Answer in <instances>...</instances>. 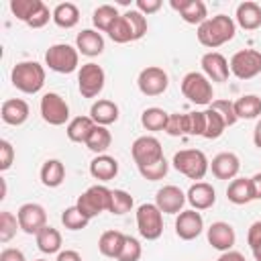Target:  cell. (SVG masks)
Masks as SVG:
<instances>
[{
	"mask_svg": "<svg viewBox=\"0 0 261 261\" xmlns=\"http://www.w3.org/2000/svg\"><path fill=\"white\" fill-rule=\"evenodd\" d=\"M234 33H237V22L226 14H216L212 18H206L198 27L196 37H198L200 45H204L208 49H216V47L232 41Z\"/></svg>",
	"mask_w": 261,
	"mask_h": 261,
	"instance_id": "cell-1",
	"label": "cell"
},
{
	"mask_svg": "<svg viewBox=\"0 0 261 261\" xmlns=\"http://www.w3.org/2000/svg\"><path fill=\"white\" fill-rule=\"evenodd\" d=\"M12 86L24 94H37L45 86V67L37 61H20L10 73Z\"/></svg>",
	"mask_w": 261,
	"mask_h": 261,
	"instance_id": "cell-2",
	"label": "cell"
},
{
	"mask_svg": "<svg viewBox=\"0 0 261 261\" xmlns=\"http://www.w3.org/2000/svg\"><path fill=\"white\" fill-rule=\"evenodd\" d=\"M173 167L190 179H202L210 169L206 155L200 149H181L173 155Z\"/></svg>",
	"mask_w": 261,
	"mask_h": 261,
	"instance_id": "cell-3",
	"label": "cell"
},
{
	"mask_svg": "<svg viewBox=\"0 0 261 261\" xmlns=\"http://www.w3.org/2000/svg\"><path fill=\"white\" fill-rule=\"evenodd\" d=\"M45 63L57 73H71L80 65V51L67 43H55L45 51Z\"/></svg>",
	"mask_w": 261,
	"mask_h": 261,
	"instance_id": "cell-4",
	"label": "cell"
},
{
	"mask_svg": "<svg viewBox=\"0 0 261 261\" xmlns=\"http://www.w3.org/2000/svg\"><path fill=\"white\" fill-rule=\"evenodd\" d=\"M181 94L194 104H212V84L200 71H190L181 80Z\"/></svg>",
	"mask_w": 261,
	"mask_h": 261,
	"instance_id": "cell-5",
	"label": "cell"
},
{
	"mask_svg": "<svg viewBox=\"0 0 261 261\" xmlns=\"http://www.w3.org/2000/svg\"><path fill=\"white\" fill-rule=\"evenodd\" d=\"M163 212L157 208V204H141L137 208V228L143 239L157 241L163 232Z\"/></svg>",
	"mask_w": 261,
	"mask_h": 261,
	"instance_id": "cell-6",
	"label": "cell"
},
{
	"mask_svg": "<svg viewBox=\"0 0 261 261\" xmlns=\"http://www.w3.org/2000/svg\"><path fill=\"white\" fill-rule=\"evenodd\" d=\"M110 194H112V190H108L106 186H92V188H88L80 198H77V202H75V206L88 216V218H94V216H98L100 212H104V210H108L110 208Z\"/></svg>",
	"mask_w": 261,
	"mask_h": 261,
	"instance_id": "cell-7",
	"label": "cell"
},
{
	"mask_svg": "<svg viewBox=\"0 0 261 261\" xmlns=\"http://www.w3.org/2000/svg\"><path fill=\"white\" fill-rule=\"evenodd\" d=\"M230 73L239 80H251L261 73V53L255 49H243L237 51L228 61Z\"/></svg>",
	"mask_w": 261,
	"mask_h": 261,
	"instance_id": "cell-8",
	"label": "cell"
},
{
	"mask_svg": "<svg viewBox=\"0 0 261 261\" xmlns=\"http://www.w3.org/2000/svg\"><path fill=\"white\" fill-rule=\"evenodd\" d=\"M106 73L98 63H86L77 71V88L84 98H96L104 90Z\"/></svg>",
	"mask_w": 261,
	"mask_h": 261,
	"instance_id": "cell-9",
	"label": "cell"
},
{
	"mask_svg": "<svg viewBox=\"0 0 261 261\" xmlns=\"http://www.w3.org/2000/svg\"><path fill=\"white\" fill-rule=\"evenodd\" d=\"M130 155L137 163V167H145L151 163H157L163 159V147L155 137L143 135L139 139H135V143L130 145Z\"/></svg>",
	"mask_w": 261,
	"mask_h": 261,
	"instance_id": "cell-10",
	"label": "cell"
},
{
	"mask_svg": "<svg viewBox=\"0 0 261 261\" xmlns=\"http://www.w3.org/2000/svg\"><path fill=\"white\" fill-rule=\"evenodd\" d=\"M41 116L47 124L51 126H61L69 120V106L67 102L55 94V92H47L41 98Z\"/></svg>",
	"mask_w": 261,
	"mask_h": 261,
	"instance_id": "cell-11",
	"label": "cell"
},
{
	"mask_svg": "<svg viewBox=\"0 0 261 261\" xmlns=\"http://www.w3.org/2000/svg\"><path fill=\"white\" fill-rule=\"evenodd\" d=\"M137 86L145 96H161L169 86V77L161 67L149 65V67L141 69V73L137 77Z\"/></svg>",
	"mask_w": 261,
	"mask_h": 261,
	"instance_id": "cell-12",
	"label": "cell"
},
{
	"mask_svg": "<svg viewBox=\"0 0 261 261\" xmlns=\"http://www.w3.org/2000/svg\"><path fill=\"white\" fill-rule=\"evenodd\" d=\"M16 218H18L20 230L27 234H37L41 228L47 226V212L41 204H35V202L22 204L16 212Z\"/></svg>",
	"mask_w": 261,
	"mask_h": 261,
	"instance_id": "cell-13",
	"label": "cell"
},
{
	"mask_svg": "<svg viewBox=\"0 0 261 261\" xmlns=\"http://www.w3.org/2000/svg\"><path fill=\"white\" fill-rule=\"evenodd\" d=\"M204 230V218L198 210H181L175 218V234L181 241H194Z\"/></svg>",
	"mask_w": 261,
	"mask_h": 261,
	"instance_id": "cell-14",
	"label": "cell"
},
{
	"mask_svg": "<svg viewBox=\"0 0 261 261\" xmlns=\"http://www.w3.org/2000/svg\"><path fill=\"white\" fill-rule=\"evenodd\" d=\"M200 65H202V71L208 80H212V82H226L228 80L230 67H228V61L222 53H218V51L204 53Z\"/></svg>",
	"mask_w": 261,
	"mask_h": 261,
	"instance_id": "cell-15",
	"label": "cell"
},
{
	"mask_svg": "<svg viewBox=\"0 0 261 261\" xmlns=\"http://www.w3.org/2000/svg\"><path fill=\"white\" fill-rule=\"evenodd\" d=\"M186 200V194L177 186H163L155 196V204L163 214H179Z\"/></svg>",
	"mask_w": 261,
	"mask_h": 261,
	"instance_id": "cell-16",
	"label": "cell"
},
{
	"mask_svg": "<svg viewBox=\"0 0 261 261\" xmlns=\"http://www.w3.org/2000/svg\"><path fill=\"white\" fill-rule=\"evenodd\" d=\"M173 10L179 12V16L188 22V24H202L208 18V10L206 4L202 0H171L169 2Z\"/></svg>",
	"mask_w": 261,
	"mask_h": 261,
	"instance_id": "cell-17",
	"label": "cell"
},
{
	"mask_svg": "<svg viewBox=\"0 0 261 261\" xmlns=\"http://www.w3.org/2000/svg\"><path fill=\"white\" fill-rule=\"evenodd\" d=\"M234 241H237V234H234V228L228 224V222H212L210 228H208V243L212 245V249L216 251H230L234 247Z\"/></svg>",
	"mask_w": 261,
	"mask_h": 261,
	"instance_id": "cell-18",
	"label": "cell"
},
{
	"mask_svg": "<svg viewBox=\"0 0 261 261\" xmlns=\"http://www.w3.org/2000/svg\"><path fill=\"white\" fill-rule=\"evenodd\" d=\"M210 169H212V175L216 179H234L239 169H241V161H239V157L234 153L224 151V153H218L212 159Z\"/></svg>",
	"mask_w": 261,
	"mask_h": 261,
	"instance_id": "cell-19",
	"label": "cell"
},
{
	"mask_svg": "<svg viewBox=\"0 0 261 261\" xmlns=\"http://www.w3.org/2000/svg\"><path fill=\"white\" fill-rule=\"evenodd\" d=\"M186 198H188V202L192 204L194 210H208V208H212L214 202H216V192H214V188H212L210 184H206V181H196V184L190 186Z\"/></svg>",
	"mask_w": 261,
	"mask_h": 261,
	"instance_id": "cell-20",
	"label": "cell"
},
{
	"mask_svg": "<svg viewBox=\"0 0 261 261\" xmlns=\"http://www.w3.org/2000/svg\"><path fill=\"white\" fill-rule=\"evenodd\" d=\"M29 104L20 98H10V100H4L2 102V108H0V116L6 124H12V126H20L22 122H27L29 118Z\"/></svg>",
	"mask_w": 261,
	"mask_h": 261,
	"instance_id": "cell-21",
	"label": "cell"
},
{
	"mask_svg": "<svg viewBox=\"0 0 261 261\" xmlns=\"http://www.w3.org/2000/svg\"><path fill=\"white\" fill-rule=\"evenodd\" d=\"M75 49L86 57H96L104 51V39L94 29H84L75 37Z\"/></svg>",
	"mask_w": 261,
	"mask_h": 261,
	"instance_id": "cell-22",
	"label": "cell"
},
{
	"mask_svg": "<svg viewBox=\"0 0 261 261\" xmlns=\"http://www.w3.org/2000/svg\"><path fill=\"white\" fill-rule=\"evenodd\" d=\"M90 175L98 181H110L118 175V161L102 153L90 161Z\"/></svg>",
	"mask_w": 261,
	"mask_h": 261,
	"instance_id": "cell-23",
	"label": "cell"
},
{
	"mask_svg": "<svg viewBox=\"0 0 261 261\" xmlns=\"http://www.w3.org/2000/svg\"><path fill=\"white\" fill-rule=\"evenodd\" d=\"M237 24L245 31H255L261 27V6L257 2H241L237 6Z\"/></svg>",
	"mask_w": 261,
	"mask_h": 261,
	"instance_id": "cell-24",
	"label": "cell"
},
{
	"mask_svg": "<svg viewBox=\"0 0 261 261\" xmlns=\"http://www.w3.org/2000/svg\"><path fill=\"white\" fill-rule=\"evenodd\" d=\"M90 118L100 126H108L118 120V106L112 100H98L90 108Z\"/></svg>",
	"mask_w": 261,
	"mask_h": 261,
	"instance_id": "cell-25",
	"label": "cell"
},
{
	"mask_svg": "<svg viewBox=\"0 0 261 261\" xmlns=\"http://www.w3.org/2000/svg\"><path fill=\"white\" fill-rule=\"evenodd\" d=\"M124 239H126V234H122L120 230H106L98 239V251L104 257L118 259V255L122 251V245H124Z\"/></svg>",
	"mask_w": 261,
	"mask_h": 261,
	"instance_id": "cell-26",
	"label": "cell"
},
{
	"mask_svg": "<svg viewBox=\"0 0 261 261\" xmlns=\"http://www.w3.org/2000/svg\"><path fill=\"white\" fill-rule=\"evenodd\" d=\"M226 198L228 202L237 204V206H243V204H249L253 200V190H251V179L247 177H234L228 188H226Z\"/></svg>",
	"mask_w": 261,
	"mask_h": 261,
	"instance_id": "cell-27",
	"label": "cell"
},
{
	"mask_svg": "<svg viewBox=\"0 0 261 261\" xmlns=\"http://www.w3.org/2000/svg\"><path fill=\"white\" fill-rule=\"evenodd\" d=\"M94 126H96V122L90 116H75L73 120L67 122L65 133H67V139L69 141H73V143H86L88 137L92 135Z\"/></svg>",
	"mask_w": 261,
	"mask_h": 261,
	"instance_id": "cell-28",
	"label": "cell"
},
{
	"mask_svg": "<svg viewBox=\"0 0 261 261\" xmlns=\"http://www.w3.org/2000/svg\"><path fill=\"white\" fill-rule=\"evenodd\" d=\"M65 179V165L59 159H47L41 167V184L45 188H57Z\"/></svg>",
	"mask_w": 261,
	"mask_h": 261,
	"instance_id": "cell-29",
	"label": "cell"
},
{
	"mask_svg": "<svg viewBox=\"0 0 261 261\" xmlns=\"http://www.w3.org/2000/svg\"><path fill=\"white\" fill-rule=\"evenodd\" d=\"M53 22L61 29H71L80 22V10L73 2H61L53 10Z\"/></svg>",
	"mask_w": 261,
	"mask_h": 261,
	"instance_id": "cell-30",
	"label": "cell"
},
{
	"mask_svg": "<svg viewBox=\"0 0 261 261\" xmlns=\"http://www.w3.org/2000/svg\"><path fill=\"white\" fill-rule=\"evenodd\" d=\"M35 237H37V247H39L41 253H47V255L59 253V249H61V234H59L57 228H53V226L47 224Z\"/></svg>",
	"mask_w": 261,
	"mask_h": 261,
	"instance_id": "cell-31",
	"label": "cell"
},
{
	"mask_svg": "<svg viewBox=\"0 0 261 261\" xmlns=\"http://www.w3.org/2000/svg\"><path fill=\"white\" fill-rule=\"evenodd\" d=\"M234 114H237V118H245V120L261 116V98L255 94L241 96L234 102Z\"/></svg>",
	"mask_w": 261,
	"mask_h": 261,
	"instance_id": "cell-32",
	"label": "cell"
},
{
	"mask_svg": "<svg viewBox=\"0 0 261 261\" xmlns=\"http://www.w3.org/2000/svg\"><path fill=\"white\" fill-rule=\"evenodd\" d=\"M118 16H120V14H118L116 6H112V4H102V6H98V8L94 10L92 22H94V27H96L98 31L108 33L110 27L114 24V20H116Z\"/></svg>",
	"mask_w": 261,
	"mask_h": 261,
	"instance_id": "cell-33",
	"label": "cell"
},
{
	"mask_svg": "<svg viewBox=\"0 0 261 261\" xmlns=\"http://www.w3.org/2000/svg\"><path fill=\"white\" fill-rule=\"evenodd\" d=\"M167 118H169V114H167L163 108L153 106V108L143 110V114H141V124H143L147 130L157 133V130H165V126H167Z\"/></svg>",
	"mask_w": 261,
	"mask_h": 261,
	"instance_id": "cell-34",
	"label": "cell"
},
{
	"mask_svg": "<svg viewBox=\"0 0 261 261\" xmlns=\"http://www.w3.org/2000/svg\"><path fill=\"white\" fill-rule=\"evenodd\" d=\"M43 4L45 2H41V0H10V10L18 20L29 24V20L41 10Z\"/></svg>",
	"mask_w": 261,
	"mask_h": 261,
	"instance_id": "cell-35",
	"label": "cell"
},
{
	"mask_svg": "<svg viewBox=\"0 0 261 261\" xmlns=\"http://www.w3.org/2000/svg\"><path fill=\"white\" fill-rule=\"evenodd\" d=\"M110 143H112V135H110V130H108L106 126L96 124L94 130H92V135H90L88 141H86V147H88L92 153L102 155V153L110 147Z\"/></svg>",
	"mask_w": 261,
	"mask_h": 261,
	"instance_id": "cell-36",
	"label": "cell"
},
{
	"mask_svg": "<svg viewBox=\"0 0 261 261\" xmlns=\"http://www.w3.org/2000/svg\"><path fill=\"white\" fill-rule=\"evenodd\" d=\"M61 222H63V226L69 228V230H82V228L88 226L90 218H88L77 206H69V208H65V210L61 212Z\"/></svg>",
	"mask_w": 261,
	"mask_h": 261,
	"instance_id": "cell-37",
	"label": "cell"
},
{
	"mask_svg": "<svg viewBox=\"0 0 261 261\" xmlns=\"http://www.w3.org/2000/svg\"><path fill=\"white\" fill-rule=\"evenodd\" d=\"M133 204H135V202H133V196H130L128 192H124V190H112L108 212H112V214H116V216H122V214L130 212Z\"/></svg>",
	"mask_w": 261,
	"mask_h": 261,
	"instance_id": "cell-38",
	"label": "cell"
},
{
	"mask_svg": "<svg viewBox=\"0 0 261 261\" xmlns=\"http://www.w3.org/2000/svg\"><path fill=\"white\" fill-rule=\"evenodd\" d=\"M204 116H206V130H204V139H218V137L224 133V128H226L224 118H222L216 110H212V108L204 110Z\"/></svg>",
	"mask_w": 261,
	"mask_h": 261,
	"instance_id": "cell-39",
	"label": "cell"
},
{
	"mask_svg": "<svg viewBox=\"0 0 261 261\" xmlns=\"http://www.w3.org/2000/svg\"><path fill=\"white\" fill-rule=\"evenodd\" d=\"M108 37L114 41V43H128V41H135L133 39V29H130V24H128V20L124 18V16H118L116 20H114V24L110 27V31H108Z\"/></svg>",
	"mask_w": 261,
	"mask_h": 261,
	"instance_id": "cell-40",
	"label": "cell"
},
{
	"mask_svg": "<svg viewBox=\"0 0 261 261\" xmlns=\"http://www.w3.org/2000/svg\"><path fill=\"white\" fill-rule=\"evenodd\" d=\"M16 228H20L18 218L12 212L2 210L0 212V243H8L16 234Z\"/></svg>",
	"mask_w": 261,
	"mask_h": 261,
	"instance_id": "cell-41",
	"label": "cell"
},
{
	"mask_svg": "<svg viewBox=\"0 0 261 261\" xmlns=\"http://www.w3.org/2000/svg\"><path fill=\"white\" fill-rule=\"evenodd\" d=\"M165 133H167V135H171V137H184V135H190L188 114H179V112L169 114V118H167V126H165Z\"/></svg>",
	"mask_w": 261,
	"mask_h": 261,
	"instance_id": "cell-42",
	"label": "cell"
},
{
	"mask_svg": "<svg viewBox=\"0 0 261 261\" xmlns=\"http://www.w3.org/2000/svg\"><path fill=\"white\" fill-rule=\"evenodd\" d=\"M122 16L128 20V24L133 29V39L139 41L147 33V18H145V14H141L139 10H126Z\"/></svg>",
	"mask_w": 261,
	"mask_h": 261,
	"instance_id": "cell-43",
	"label": "cell"
},
{
	"mask_svg": "<svg viewBox=\"0 0 261 261\" xmlns=\"http://www.w3.org/2000/svg\"><path fill=\"white\" fill-rule=\"evenodd\" d=\"M167 169H169V163H167L165 157H163V159L157 161V163L139 167V173H141L145 179H149V181H159V179H163V177L167 175Z\"/></svg>",
	"mask_w": 261,
	"mask_h": 261,
	"instance_id": "cell-44",
	"label": "cell"
},
{
	"mask_svg": "<svg viewBox=\"0 0 261 261\" xmlns=\"http://www.w3.org/2000/svg\"><path fill=\"white\" fill-rule=\"evenodd\" d=\"M208 108L216 110V112L224 118L226 126H232V124L239 120L237 114H234V102H230V100H212V104H210Z\"/></svg>",
	"mask_w": 261,
	"mask_h": 261,
	"instance_id": "cell-45",
	"label": "cell"
},
{
	"mask_svg": "<svg viewBox=\"0 0 261 261\" xmlns=\"http://www.w3.org/2000/svg\"><path fill=\"white\" fill-rule=\"evenodd\" d=\"M143 255V249H141V243L135 239V237H128L124 239V245H122V251L118 255V261H139Z\"/></svg>",
	"mask_w": 261,
	"mask_h": 261,
	"instance_id": "cell-46",
	"label": "cell"
},
{
	"mask_svg": "<svg viewBox=\"0 0 261 261\" xmlns=\"http://www.w3.org/2000/svg\"><path fill=\"white\" fill-rule=\"evenodd\" d=\"M188 122H190V135L192 137H204V130H206L204 112H188Z\"/></svg>",
	"mask_w": 261,
	"mask_h": 261,
	"instance_id": "cell-47",
	"label": "cell"
},
{
	"mask_svg": "<svg viewBox=\"0 0 261 261\" xmlns=\"http://www.w3.org/2000/svg\"><path fill=\"white\" fill-rule=\"evenodd\" d=\"M12 161H14V147L6 139H2L0 141V171L10 169Z\"/></svg>",
	"mask_w": 261,
	"mask_h": 261,
	"instance_id": "cell-48",
	"label": "cell"
},
{
	"mask_svg": "<svg viewBox=\"0 0 261 261\" xmlns=\"http://www.w3.org/2000/svg\"><path fill=\"white\" fill-rule=\"evenodd\" d=\"M247 243L253 253L261 251V220H255L247 230Z\"/></svg>",
	"mask_w": 261,
	"mask_h": 261,
	"instance_id": "cell-49",
	"label": "cell"
},
{
	"mask_svg": "<svg viewBox=\"0 0 261 261\" xmlns=\"http://www.w3.org/2000/svg\"><path fill=\"white\" fill-rule=\"evenodd\" d=\"M49 18H53V12H49V8L43 4L41 10L29 20V27H31V29H41V27H45V24L49 22Z\"/></svg>",
	"mask_w": 261,
	"mask_h": 261,
	"instance_id": "cell-50",
	"label": "cell"
},
{
	"mask_svg": "<svg viewBox=\"0 0 261 261\" xmlns=\"http://www.w3.org/2000/svg\"><path fill=\"white\" fill-rule=\"evenodd\" d=\"M161 8V0H137V10L141 14H153Z\"/></svg>",
	"mask_w": 261,
	"mask_h": 261,
	"instance_id": "cell-51",
	"label": "cell"
},
{
	"mask_svg": "<svg viewBox=\"0 0 261 261\" xmlns=\"http://www.w3.org/2000/svg\"><path fill=\"white\" fill-rule=\"evenodd\" d=\"M0 261H24V253H22L20 249H12V247H8V249H2V253H0Z\"/></svg>",
	"mask_w": 261,
	"mask_h": 261,
	"instance_id": "cell-52",
	"label": "cell"
},
{
	"mask_svg": "<svg viewBox=\"0 0 261 261\" xmlns=\"http://www.w3.org/2000/svg\"><path fill=\"white\" fill-rule=\"evenodd\" d=\"M55 261H82V255L77 251H71V249H65V251H59L57 253V259Z\"/></svg>",
	"mask_w": 261,
	"mask_h": 261,
	"instance_id": "cell-53",
	"label": "cell"
},
{
	"mask_svg": "<svg viewBox=\"0 0 261 261\" xmlns=\"http://www.w3.org/2000/svg\"><path fill=\"white\" fill-rule=\"evenodd\" d=\"M251 190H253V200H261V173H255L251 177Z\"/></svg>",
	"mask_w": 261,
	"mask_h": 261,
	"instance_id": "cell-54",
	"label": "cell"
},
{
	"mask_svg": "<svg viewBox=\"0 0 261 261\" xmlns=\"http://www.w3.org/2000/svg\"><path fill=\"white\" fill-rule=\"evenodd\" d=\"M218 261H247V259H245L239 251H232V249H230V251H224V253L218 257Z\"/></svg>",
	"mask_w": 261,
	"mask_h": 261,
	"instance_id": "cell-55",
	"label": "cell"
},
{
	"mask_svg": "<svg viewBox=\"0 0 261 261\" xmlns=\"http://www.w3.org/2000/svg\"><path fill=\"white\" fill-rule=\"evenodd\" d=\"M253 143H255V147L261 149V118H259V122L255 124V130H253Z\"/></svg>",
	"mask_w": 261,
	"mask_h": 261,
	"instance_id": "cell-56",
	"label": "cell"
},
{
	"mask_svg": "<svg viewBox=\"0 0 261 261\" xmlns=\"http://www.w3.org/2000/svg\"><path fill=\"white\" fill-rule=\"evenodd\" d=\"M253 255H255V259H257V261H261V251H257V253H253Z\"/></svg>",
	"mask_w": 261,
	"mask_h": 261,
	"instance_id": "cell-57",
	"label": "cell"
},
{
	"mask_svg": "<svg viewBox=\"0 0 261 261\" xmlns=\"http://www.w3.org/2000/svg\"><path fill=\"white\" fill-rule=\"evenodd\" d=\"M37 261H47V259H37Z\"/></svg>",
	"mask_w": 261,
	"mask_h": 261,
	"instance_id": "cell-58",
	"label": "cell"
}]
</instances>
